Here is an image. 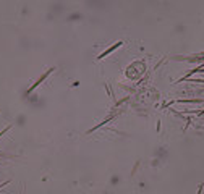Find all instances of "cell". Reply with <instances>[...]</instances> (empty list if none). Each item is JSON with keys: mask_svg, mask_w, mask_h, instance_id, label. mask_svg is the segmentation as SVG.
<instances>
[{"mask_svg": "<svg viewBox=\"0 0 204 194\" xmlns=\"http://www.w3.org/2000/svg\"><path fill=\"white\" fill-rule=\"evenodd\" d=\"M122 44H123V42H117V44H115V45H113V47H110V49H109V50H105V52H104V54H102L101 57H99V58H102V57H105L107 54H110V52H112L113 49H117V47H120Z\"/></svg>", "mask_w": 204, "mask_h": 194, "instance_id": "obj_1", "label": "cell"}, {"mask_svg": "<svg viewBox=\"0 0 204 194\" xmlns=\"http://www.w3.org/2000/svg\"><path fill=\"white\" fill-rule=\"evenodd\" d=\"M202 188H204V183L199 184V189H198V192H196V194H201V192H202Z\"/></svg>", "mask_w": 204, "mask_h": 194, "instance_id": "obj_2", "label": "cell"}]
</instances>
